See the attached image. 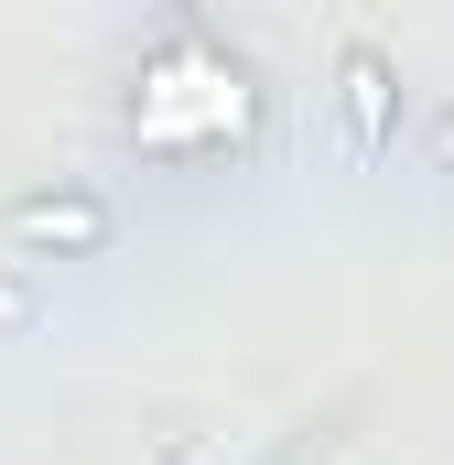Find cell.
Instances as JSON below:
<instances>
[{
    "label": "cell",
    "mask_w": 454,
    "mask_h": 465,
    "mask_svg": "<svg viewBox=\"0 0 454 465\" xmlns=\"http://www.w3.org/2000/svg\"><path fill=\"white\" fill-rule=\"evenodd\" d=\"M336 87H346V141H357V163H368V152L390 141V54H379V44H346Z\"/></svg>",
    "instance_id": "obj_1"
},
{
    "label": "cell",
    "mask_w": 454,
    "mask_h": 465,
    "mask_svg": "<svg viewBox=\"0 0 454 465\" xmlns=\"http://www.w3.org/2000/svg\"><path fill=\"white\" fill-rule=\"evenodd\" d=\"M11 228L33 238V249H109V206L98 195H22Z\"/></svg>",
    "instance_id": "obj_2"
}]
</instances>
